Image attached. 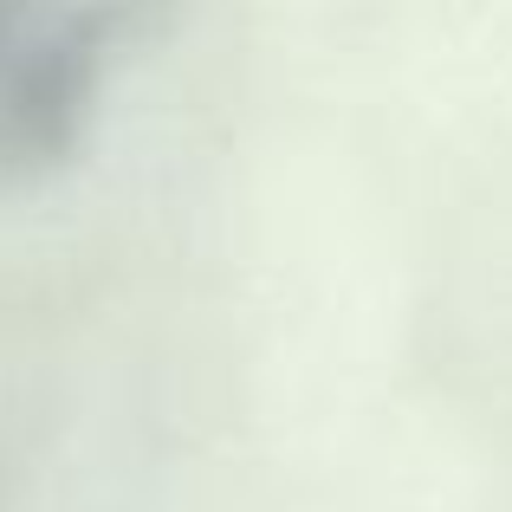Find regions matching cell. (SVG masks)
I'll return each instance as SVG.
<instances>
[{"instance_id": "cell-1", "label": "cell", "mask_w": 512, "mask_h": 512, "mask_svg": "<svg viewBox=\"0 0 512 512\" xmlns=\"http://www.w3.org/2000/svg\"><path fill=\"white\" fill-rule=\"evenodd\" d=\"M169 26L175 0H0V195L72 163L104 78Z\"/></svg>"}]
</instances>
